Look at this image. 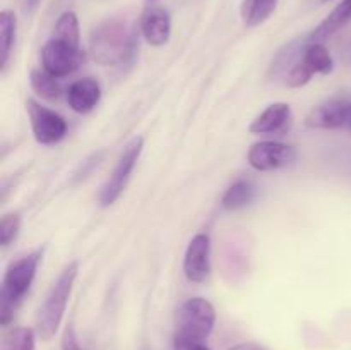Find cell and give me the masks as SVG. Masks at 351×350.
<instances>
[{
	"label": "cell",
	"instance_id": "obj_14",
	"mask_svg": "<svg viewBox=\"0 0 351 350\" xmlns=\"http://www.w3.org/2000/svg\"><path fill=\"white\" fill-rule=\"evenodd\" d=\"M351 21V0H341L328 17L308 34L307 43H322L324 40L331 38L339 30L346 26Z\"/></svg>",
	"mask_w": 351,
	"mask_h": 350
},
{
	"label": "cell",
	"instance_id": "obj_5",
	"mask_svg": "<svg viewBox=\"0 0 351 350\" xmlns=\"http://www.w3.org/2000/svg\"><path fill=\"white\" fill-rule=\"evenodd\" d=\"M143 148L144 139L141 136L132 137V139L125 144L119 161H117L115 168H113L112 175H110V178L106 180V184L103 185L101 194H99V205H101L103 208L112 206L113 202L120 198V194H122L123 189H125L130 174H132L134 167H136L137 160H139L141 153H143Z\"/></svg>",
	"mask_w": 351,
	"mask_h": 350
},
{
	"label": "cell",
	"instance_id": "obj_9",
	"mask_svg": "<svg viewBox=\"0 0 351 350\" xmlns=\"http://www.w3.org/2000/svg\"><path fill=\"white\" fill-rule=\"evenodd\" d=\"M211 271V240L206 233H197L189 242L184 257V273L189 281L202 283Z\"/></svg>",
	"mask_w": 351,
	"mask_h": 350
},
{
	"label": "cell",
	"instance_id": "obj_18",
	"mask_svg": "<svg viewBox=\"0 0 351 350\" xmlns=\"http://www.w3.org/2000/svg\"><path fill=\"white\" fill-rule=\"evenodd\" d=\"M29 82L31 88L36 95H40L41 98L50 100V102H55V100L60 98L62 95V86L58 82V78L51 75L50 72L41 69H33L29 74Z\"/></svg>",
	"mask_w": 351,
	"mask_h": 350
},
{
	"label": "cell",
	"instance_id": "obj_6",
	"mask_svg": "<svg viewBox=\"0 0 351 350\" xmlns=\"http://www.w3.org/2000/svg\"><path fill=\"white\" fill-rule=\"evenodd\" d=\"M27 117H29L31 130L34 139L40 144H55L62 141L67 134V122L53 110L47 108L36 100H26Z\"/></svg>",
	"mask_w": 351,
	"mask_h": 350
},
{
	"label": "cell",
	"instance_id": "obj_16",
	"mask_svg": "<svg viewBox=\"0 0 351 350\" xmlns=\"http://www.w3.org/2000/svg\"><path fill=\"white\" fill-rule=\"evenodd\" d=\"M17 19L12 10H2L0 14V69H5L16 43Z\"/></svg>",
	"mask_w": 351,
	"mask_h": 350
},
{
	"label": "cell",
	"instance_id": "obj_11",
	"mask_svg": "<svg viewBox=\"0 0 351 350\" xmlns=\"http://www.w3.org/2000/svg\"><path fill=\"white\" fill-rule=\"evenodd\" d=\"M139 30L151 47H163L171 34V17L165 7L149 5L144 9Z\"/></svg>",
	"mask_w": 351,
	"mask_h": 350
},
{
	"label": "cell",
	"instance_id": "obj_4",
	"mask_svg": "<svg viewBox=\"0 0 351 350\" xmlns=\"http://www.w3.org/2000/svg\"><path fill=\"white\" fill-rule=\"evenodd\" d=\"M216 323V311L211 302L192 297L182 304L177 316V335L204 342L211 335Z\"/></svg>",
	"mask_w": 351,
	"mask_h": 350
},
{
	"label": "cell",
	"instance_id": "obj_25",
	"mask_svg": "<svg viewBox=\"0 0 351 350\" xmlns=\"http://www.w3.org/2000/svg\"><path fill=\"white\" fill-rule=\"evenodd\" d=\"M62 350H82L72 326H69L64 331V336H62Z\"/></svg>",
	"mask_w": 351,
	"mask_h": 350
},
{
	"label": "cell",
	"instance_id": "obj_24",
	"mask_svg": "<svg viewBox=\"0 0 351 350\" xmlns=\"http://www.w3.org/2000/svg\"><path fill=\"white\" fill-rule=\"evenodd\" d=\"M173 350H209V349L204 345V342H197V340L175 335Z\"/></svg>",
	"mask_w": 351,
	"mask_h": 350
},
{
	"label": "cell",
	"instance_id": "obj_15",
	"mask_svg": "<svg viewBox=\"0 0 351 350\" xmlns=\"http://www.w3.org/2000/svg\"><path fill=\"white\" fill-rule=\"evenodd\" d=\"M280 0H243L240 16L247 27H256L266 23L276 10Z\"/></svg>",
	"mask_w": 351,
	"mask_h": 350
},
{
	"label": "cell",
	"instance_id": "obj_27",
	"mask_svg": "<svg viewBox=\"0 0 351 350\" xmlns=\"http://www.w3.org/2000/svg\"><path fill=\"white\" fill-rule=\"evenodd\" d=\"M41 0H24V12L31 14L36 10V7L40 5Z\"/></svg>",
	"mask_w": 351,
	"mask_h": 350
},
{
	"label": "cell",
	"instance_id": "obj_3",
	"mask_svg": "<svg viewBox=\"0 0 351 350\" xmlns=\"http://www.w3.org/2000/svg\"><path fill=\"white\" fill-rule=\"evenodd\" d=\"M77 271L79 263L77 261H71L64 268L57 281L51 285L43 304L40 305V311H38L36 316V329L40 338L45 340V342L53 338L55 333L58 331V326L64 319L65 309H67L69 299H71L72 287H74V281L77 278Z\"/></svg>",
	"mask_w": 351,
	"mask_h": 350
},
{
	"label": "cell",
	"instance_id": "obj_23",
	"mask_svg": "<svg viewBox=\"0 0 351 350\" xmlns=\"http://www.w3.org/2000/svg\"><path fill=\"white\" fill-rule=\"evenodd\" d=\"M312 75H314V72L302 62V58H298L293 67L288 71L287 86L288 88H302V86H305L311 81Z\"/></svg>",
	"mask_w": 351,
	"mask_h": 350
},
{
	"label": "cell",
	"instance_id": "obj_26",
	"mask_svg": "<svg viewBox=\"0 0 351 350\" xmlns=\"http://www.w3.org/2000/svg\"><path fill=\"white\" fill-rule=\"evenodd\" d=\"M228 350H266V349L261 345H256V343H240V345L232 347V349Z\"/></svg>",
	"mask_w": 351,
	"mask_h": 350
},
{
	"label": "cell",
	"instance_id": "obj_13",
	"mask_svg": "<svg viewBox=\"0 0 351 350\" xmlns=\"http://www.w3.org/2000/svg\"><path fill=\"white\" fill-rule=\"evenodd\" d=\"M101 98V88L98 81L91 78L79 79L72 82L67 91V102L74 112L77 113H89Z\"/></svg>",
	"mask_w": 351,
	"mask_h": 350
},
{
	"label": "cell",
	"instance_id": "obj_22",
	"mask_svg": "<svg viewBox=\"0 0 351 350\" xmlns=\"http://www.w3.org/2000/svg\"><path fill=\"white\" fill-rule=\"evenodd\" d=\"M19 230L21 216L17 213L2 216V222H0V244H2V247H7L12 240H16Z\"/></svg>",
	"mask_w": 351,
	"mask_h": 350
},
{
	"label": "cell",
	"instance_id": "obj_28",
	"mask_svg": "<svg viewBox=\"0 0 351 350\" xmlns=\"http://www.w3.org/2000/svg\"><path fill=\"white\" fill-rule=\"evenodd\" d=\"M321 2H328V0H321Z\"/></svg>",
	"mask_w": 351,
	"mask_h": 350
},
{
	"label": "cell",
	"instance_id": "obj_12",
	"mask_svg": "<svg viewBox=\"0 0 351 350\" xmlns=\"http://www.w3.org/2000/svg\"><path fill=\"white\" fill-rule=\"evenodd\" d=\"M291 120V108L288 103L278 102L267 106L249 126L252 134H281Z\"/></svg>",
	"mask_w": 351,
	"mask_h": 350
},
{
	"label": "cell",
	"instance_id": "obj_21",
	"mask_svg": "<svg viewBox=\"0 0 351 350\" xmlns=\"http://www.w3.org/2000/svg\"><path fill=\"white\" fill-rule=\"evenodd\" d=\"M36 336L31 328L16 326L9 329L2 338V350H34Z\"/></svg>",
	"mask_w": 351,
	"mask_h": 350
},
{
	"label": "cell",
	"instance_id": "obj_20",
	"mask_svg": "<svg viewBox=\"0 0 351 350\" xmlns=\"http://www.w3.org/2000/svg\"><path fill=\"white\" fill-rule=\"evenodd\" d=\"M254 198V185L249 180H239L233 185L226 189L223 194L221 206L228 211H235V209L243 208L249 205Z\"/></svg>",
	"mask_w": 351,
	"mask_h": 350
},
{
	"label": "cell",
	"instance_id": "obj_1",
	"mask_svg": "<svg viewBox=\"0 0 351 350\" xmlns=\"http://www.w3.org/2000/svg\"><path fill=\"white\" fill-rule=\"evenodd\" d=\"M137 30L122 17L103 21L89 38V54L99 65H122L136 54Z\"/></svg>",
	"mask_w": 351,
	"mask_h": 350
},
{
	"label": "cell",
	"instance_id": "obj_29",
	"mask_svg": "<svg viewBox=\"0 0 351 350\" xmlns=\"http://www.w3.org/2000/svg\"><path fill=\"white\" fill-rule=\"evenodd\" d=\"M350 129H351V122H350Z\"/></svg>",
	"mask_w": 351,
	"mask_h": 350
},
{
	"label": "cell",
	"instance_id": "obj_8",
	"mask_svg": "<svg viewBox=\"0 0 351 350\" xmlns=\"http://www.w3.org/2000/svg\"><path fill=\"white\" fill-rule=\"evenodd\" d=\"M297 156V150L290 144L278 143V141H261L250 146L247 160L254 170L273 172L293 165Z\"/></svg>",
	"mask_w": 351,
	"mask_h": 350
},
{
	"label": "cell",
	"instance_id": "obj_17",
	"mask_svg": "<svg viewBox=\"0 0 351 350\" xmlns=\"http://www.w3.org/2000/svg\"><path fill=\"white\" fill-rule=\"evenodd\" d=\"M302 62L311 69L314 74H329L335 67L331 54L322 43H307L302 54Z\"/></svg>",
	"mask_w": 351,
	"mask_h": 350
},
{
	"label": "cell",
	"instance_id": "obj_7",
	"mask_svg": "<svg viewBox=\"0 0 351 350\" xmlns=\"http://www.w3.org/2000/svg\"><path fill=\"white\" fill-rule=\"evenodd\" d=\"M84 62L81 48L50 38L41 48V65L55 78H65L77 71Z\"/></svg>",
	"mask_w": 351,
	"mask_h": 350
},
{
	"label": "cell",
	"instance_id": "obj_10",
	"mask_svg": "<svg viewBox=\"0 0 351 350\" xmlns=\"http://www.w3.org/2000/svg\"><path fill=\"white\" fill-rule=\"evenodd\" d=\"M350 122L351 103L343 100H332L315 106L305 119V126L312 129H341V127H350Z\"/></svg>",
	"mask_w": 351,
	"mask_h": 350
},
{
	"label": "cell",
	"instance_id": "obj_2",
	"mask_svg": "<svg viewBox=\"0 0 351 350\" xmlns=\"http://www.w3.org/2000/svg\"><path fill=\"white\" fill-rule=\"evenodd\" d=\"M41 257H43V249H36L12 261L7 268L2 280V290H0V323L2 326H7L12 321L21 302L29 292Z\"/></svg>",
	"mask_w": 351,
	"mask_h": 350
},
{
	"label": "cell",
	"instance_id": "obj_19",
	"mask_svg": "<svg viewBox=\"0 0 351 350\" xmlns=\"http://www.w3.org/2000/svg\"><path fill=\"white\" fill-rule=\"evenodd\" d=\"M51 38L81 48V31H79V19L75 12L67 10V12L60 14V17L55 23Z\"/></svg>",
	"mask_w": 351,
	"mask_h": 350
}]
</instances>
